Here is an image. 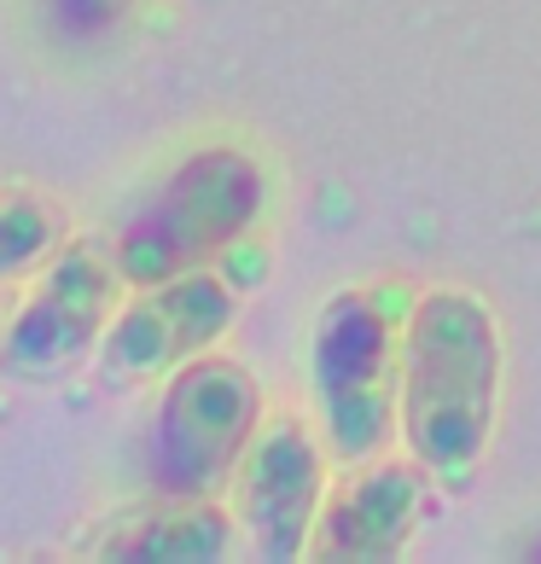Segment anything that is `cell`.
I'll list each match as a JSON object with an SVG mask.
<instances>
[{"mask_svg": "<svg viewBox=\"0 0 541 564\" xmlns=\"http://www.w3.org/2000/svg\"><path fill=\"white\" fill-rule=\"evenodd\" d=\"M58 250V221L30 193H0V285L30 280Z\"/></svg>", "mask_w": 541, "mask_h": 564, "instance_id": "10", "label": "cell"}, {"mask_svg": "<svg viewBox=\"0 0 541 564\" xmlns=\"http://www.w3.org/2000/svg\"><path fill=\"white\" fill-rule=\"evenodd\" d=\"M425 512V466L413 459H361L344 466V477L326 489L315 512V535H309V558L315 564H390L420 530Z\"/></svg>", "mask_w": 541, "mask_h": 564, "instance_id": "8", "label": "cell"}, {"mask_svg": "<svg viewBox=\"0 0 541 564\" xmlns=\"http://www.w3.org/2000/svg\"><path fill=\"white\" fill-rule=\"evenodd\" d=\"M234 512L216 507V495H152L145 507L111 518L88 558H129V564H210L234 553Z\"/></svg>", "mask_w": 541, "mask_h": 564, "instance_id": "9", "label": "cell"}, {"mask_svg": "<svg viewBox=\"0 0 541 564\" xmlns=\"http://www.w3.org/2000/svg\"><path fill=\"white\" fill-rule=\"evenodd\" d=\"M122 7V0H58V18H65L71 30H88V24H99V18H111Z\"/></svg>", "mask_w": 541, "mask_h": 564, "instance_id": "11", "label": "cell"}, {"mask_svg": "<svg viewBox=\"0 0 541 564\" xmlns=\"http://www.w3.org/2000/svg\"><path fill=\"white\" fill-rule=\"evenodd\" d=\"M501 326L472 291H425L402 326V443L431 477H466L495 436Z\"/></svg>", "mask_w": 541, "mask_h": 564, "instance_id": "1", "label": "cell"}, {"mask_svg": "<svg viewBox=\"0 0 541 564\" xmlns=\"http://www.w3.org/2000/svg\"><path fill=\"white\" fill-rule=\"evenodd\" d=\"M117 297H122V274L106 245L94 239L58 245L35 268L30 297L0 326V372L7 379H53V372L76 367L106 338Z\"/></svg>", "mask_w": 541, "mask_h": 564, "instance_id": "5", "label": "cell"}, {"mask_svg": "<svg viewBox=\"0 0 541 564\" xmlns=\"http://www.w3.org/2000/svg\"><path fill=\"white\" fill-rule=\"evenodd\" d=\"M234 321H239V291L216 268H186V274H170L158 285H134V297L117 303L94 361L111 384L163 379L181 361L216 349Z\"/></svg>", "mask_w": 541, "mask_h": 564, "instance_id": "6", "label": "cell"}, {"mask_svg": "<svg viewBox=\"0 0 541 564\" xmlns=\"http://www.w3.org/2000/svg\"><path fill=\"white\" fill-rule=\"evenodd\" d=\"M268 210V175L239 145H198L170 163L152 193L122 216L111 262L122 285H158L186 268H210L227 257Z\"/></svg>", "mask_w": 541, "mask_h": 564, "instance_id": "3", "label": "cell"}, {"mask_svg": "<svg viewBox=\"0 0 541 564\" xmlns=\"http://www.w3.org/2000/svg\"><path fill=\"white\" fill-rule=\"evenodd\" d=\"M326 500V448L297 413L262 420L234 466V524L268 564L309 558L315 512Z\"/></svg>", "mask_w": 541, "mask_h": 564, "instance_id": "7", "label": "cell"}, {"mask_svg": "<svg viewBox=\"0 0 541 564\" xmlns=\"http://www.w3.org/2000/svg\"><path fill=\"white\" fill-rule=\"evenodd\" d=\"M408 297L390 285H344L309 326V395L338 466L390 454L402 431V326Z\"/></svg>", "mask_w": 541, "mask_h": 564, "instance_id": "2", "label": "cell"}, {"mask_svg": "<svg viewBox=\"0 0 541 564\" xmlns=\"http://www.w3.org/2000/svg\"><path fill=\"white\" fill-rule=\"evenodd\" d=\"M262 425L257 379L234 355L204 349L175 372H163L158 408L140 436L145 495H216L234 484L245 443Z\"/></svg>", "mask_w": 541, "mask_h": 564, "instance_id": "4", "label": "cell"}]
</instances>
